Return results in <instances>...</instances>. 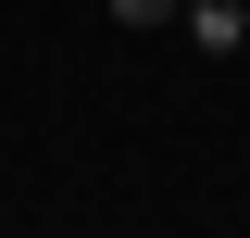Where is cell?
<instances>
[{"label":"cell","instance_id":"cell-2","mask_svg":"<svg viewBox=\"0 0 250 238\" xmlns=\"http://www.w3.org/2000/svg\"><path fill=\"white\" fill-rule=\"evenodd\" d=\"M175 13H188V0H113V25H125V38H150V25H175Z\"/></svg>","mask_w":250,"mask_h":238},{"label":"cell","instance_id":"cell-1","mask_svg":"<svg viewBox=\"0 0 250 238\" xmlns=\"http://www.w3.org/2000/svg\"><path fill=\"white\" fill-rule=\"evenodd\" d=\"M175 25H188V50H250V0H188V13H175Z\"/></svg>","mask_w":250,"mask_h":238}]
</instances>
